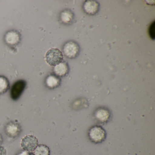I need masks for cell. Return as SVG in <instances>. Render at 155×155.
I'll list each match as a JSON object with an SVG mask.
<instances>
[{"label":"cell","mask_w":155,"mask_h":155,"mask_svg":"<svg viewBox=\"0 0 155 155\" xmlns=\"http://www.w3.org/2000/svg\"><path fill=\"white\" fill-rule=\"evenodd\" d=\"M45 59L48 64L51 66H56L62 61L63 55L58 49H51L46 53Z\"/></svg>","instance_id":"cell-1"},{"label":"cell","mask_w":155,"mask_h":155,"mask_svg":"<svg viewBox=\"0 0 155 155\" xmlns=\"http://www.w3.org/2000/svg\"><path fill=\"white\" fill-rule=\"evenodd\" d=\"M89 137L92 142L99 143L106 138V132L103 128L100 126H94L90 129Z\"/></svg>","instance_id":"cell-2"},{"label":"cell","mask_w":155,"mask_h":155,"mask_svg":"<svg viewBox=\"0 0 155 155\" xmlns=\"http://www.w3.org/2000/svg\"><path fill=\"white\" fill-rule=\"evenodd\" d=\"M21 145L24 150L32 152L38 145V141L35 136L27 135L22 139Z\"/></svg>","instance_id":"cell-3"},{"label":"cell","mask_w":155,"mask_h":155,"mask_svg":"<svg viewBox=\"0 0 155 155\" xmlns=\"http://www.w3.org/2000/svg\"><path fill=\"white\" fill-rule=\"evenodd\" d=\"M63 51L67 58H74L77 57L79 53V46L74 41H68L63 46Z\"/></svg>","instance_id":"cell-4"},{"label":"cell","mask_w":155,"mask_h":155,"mask_svg":"<svg viewBox=\"0 0 155 155\" xmlns=\"http://www.w3.org/2000/svg\"><path fill=\"white\" fill-rule=\"evenodd\" d=\"M26 81L23 80H20L16 81L12 87L11 91V96L13 100H17L19 98L26 88Z\"/></svg>","instance_id":"cell-5"},{"label":"cell","mask_w":155,"mask_h":155,"mask_svg":"<svg viewBox=\"0 0 155 155\" xmlns=\"http://www.w3.org/2000/svg\"><path fill=\"white\" fill-rule=\"evenodd\" d=\"M21 39L20 34L16 30H11L8 31L5 34L4 40L7 45L14 46L18 45Z\"/></svg>","instance_id":"cell-6"},{"label":"cell","mask_w":155,"mask_h":155,"mask_svg":"<svg viewBox=\"0 0 155 155\" xmlns=\"http://www.w3.org/2000/svg\"><path fill=\"white\" fill-rule=\"evenodd\" d=\"M99 4L97 2L92 0H88L84 2L83 8L84 11L89 15L96 14L99 9Z\"/></svg>","instance_id":"cell-7"},{"label":"cell","mask_w":155,"mask_h":155,"mask_svg":"<svg viewBox=\"0 0 155 155\" xmlns=\"http://www.w3.org/2000/svg\"><path fill=\"white\" fill-rule=\"evenodd\" d=\"M21 127L18 123L15 122H11L7 124L5 127L6 134L10 137H17L20 133Z\"/></svg>","instance_id":"cell-8"},{"label":"cell","mask_w":155,"mask_h":155,"mask_svg":"<svg viewBox=\"0 0 155 155\" xmlns=\"http://www.w3.org/2000/svg\"><path fill=\"white\" fill-rule=\"evenodd\" d=\"M95 117L98 122L104 123L109 120L110 117V114L107 110L100 108L96 111Z\"/></svg>","instance_id":"cell-9"},{"label":"cell","mask_w":155,"mask_h":155,"mask_svg":"<svg viewBox=\"0 0 155 155\" xmlns=\"http://www.w3.org/2000/svg\"><path fill=\"white\" fill-rule=\"evenodd\" d=\"M54 72L57 76L59 77H63L68 72V67L65 62H61L58 65L55 66Z\"/></svg>","instance_id":"cell-10"},{"label":"cell","mask_w":155,"mask_h":155,"mask_svg":"<svg viewBox=\"0 0 155 155\" xmlns=\"http://www.w3.org/2000/svg\"><path fill=\"white\" fill-rule=\"evenodd\" d=\"M60 81L54 75H49L46 80V84L50 88H55L59 85Z\"/></svg>","instance_id":"cell-11"},{"label":"cell","mask_w":155,"mask_h":155,"mask_svg":"<svg viewBox=\"0 0 155 155\" xmlns=\"http://www.w3.org/2000/svg\"><path fill=\"white\" fill-rule=\"evenodd\" d=\"M33 155H50V150L48 146L45 145H39L37 146L34 151Z\"/></svg>","instance_id":"cell-12"},{"label":"cell","mask_w":155,"mask_h":155,"mask_svg":"<svg viewBox=\"0 0 155 155\" xmlns=\"http://www.w3.org/2000/svg\"><path fill=\"white\" fill-rule=\"evenodd\" d=\"M60 19L63 23L68 24L73 20V13L69 10H65L61 13Z\"/></svg>","instance_id":"cell-13"},{"label":"cell","mask_w":155,"mask_h":155,"mask_svg":"<svg viewBox=\"0 0 155 155\" xmlns=\"http://www.w3.org/2000/svg\"><path fill=\"white\" fill-rule=\"evenodd\" d=\"M9 88V82L6 77L0 76V94L5 93Z\"/></svg>","instance_id":"cell-14"},{"label":"cell","mask_w":155,"mask_h":155,"mask_svg":"<svg viewBox=\"0 0 155 155\" xmlns=\"http://www.w3.org/2000/svg\"><path fill=\"white\" fill-rule=\"evenodd\" d=\"M155 21H153V23L150 25L149 29V33L150 36L152 39H155Z\"/></svg>","instance_id":"cell-15"},{"label":"cell","mask_w":155,"mask_h":155,"mask_svg":"<svg viewBox=\"0 0 155 155\" xmlns=\"http://www.w3.org/2000/svg\"><path fill=\"white\" fill-rule=\"evenodd\" d=\"M0 155H7V150L6 149L0 145Z\"/></svg>","instance_id":"cell-16"},{"label":"cell","mask_w":155,"mask_h":155,"mask_svg":"<svg viewBox=\"0 0 155 155\" xmlns=\"http://www.w3.org/2000/svg\"><path fill=\"white\" fill-rule=\"evenodd\" d=\"M18 155H33L31 154V152H29L27 150H24L19 153Z\"/></svg>","instance_id":"cell-17"},{"label":"cell","mask_w":155,"mask_h":155,"mask_svg":"<svg viewBox=\"0 0 155 155\" xmlns=\"http://www.w3.org/2000/svg\"><path fill=\"white\" fill-rule=\"evenodd\" d=\"M2 137L1 135L0 134V145L2 144Z\"/></svg>","instance_id":"cell-18"}]
</instances>
